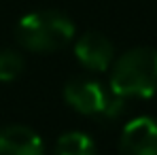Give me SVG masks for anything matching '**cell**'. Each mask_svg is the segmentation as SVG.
I'll list each match as a JSON object with an SVG mask.
<instances>
[{"instance_id": "6da1fadb", "label": "cell", "mask_w": 157, "mask_h": 155, "mask_svg": "<svg viewBox=\"0 0 157 155\" xmlns=\"http://www.w3.org/2000/svg\"><path fill=\"white\" fill-rule=\"evenodd\" d=\"M108 87L121 98H151L157 94V49L134 47L110 66Z\"/></svg>"}, {"instance_id": "7a4b0ae2", "label": "cell", "mask_w": 157, "mask_h": 155, "mask_svg": "<svg viewBox=\"0 0 157 155\" xmlns=\"http://www.w3.org/2000/svg\"><path fill=\"white\" fill-rule=\"evenodd\" d=\"M15 36L28 51L51 53L64 49L75 38V24L59 11H32L19 19Z\"/></svg>"}, {"instance_id": "3957f363", "label": "cell", "mask_w": 157, "mask_h": 155, "mask_svg": "<svg viewBox=\"0 0 157 155\" xmlns=\"http://www.w3.org/2000/svg\"><path fill=\"white\" fill-rule=\"evenodd\" d=\"M64 100L77 113L100 121H113L125 110V98L117 96L110 87H104L98 79L77 77L66 83Z\"/></svg>"}, {"instance_id": "277c9868", "label": "cell", "mask_w": 157, "mask_h": 155, "mask_svg": "<svg viewBox=\"0 0 157 155\" xmlns=\"http://www.w3.org/2000/svg\"><path fill=\"white\" fill-rule=\"evenodd\" d=\"M75 55L91 72H104L115 62V47L102 32H85L75 43Z\"/></svg>"}, {"instance_id": "5b68a950", "label": "cell", "mask_w": 157, "mask_h": 155, "mask_svg": "<svg viewBox=\"0 0 157 155\" xmlns=\"http://www.w3.org/2000/svg\"><path fill=\"white\" fill-rule=\"evenodd\" d=\"M121 155H157V119L136 117L123 128L119 138Z\"/></svg>"}, {"instance_id": "8992f818", "label": "cell", "mask_w": 157, "mask_h": 155, "mask_svg": "<svg viewBox=\"0 0 157 155\" xmlns=\"http://www.w3.org/2000/svg\"><path fill=\"white\" fill-rule=\"evenodd\" d=\"M0 155H45V142L32 128L13 123L0 130Z\"/></svg>"}, {"instance_id": "52a82bcc", "label": "cell", "mask_w": 157, "mask_h": 155, "mask_svg": "<svg viewBox=\"0 0 157 155\" xmlns=\"http://www.w3.org/2000/svg\"><path fill=\"white\" fill-rule=\"evenodd\" d=\"M53 155H98V149L85 132H66L57 138Z\"/></svg>"}, {"instance_id": "ba28073f", "label": "cell", "mask_w": 157, "mask_h": 155, "mask_svg": "<svg viewBox=\"0 0 157 155\" xmlns=\"http://www.w3.org/2000/svg\"><path fill=\"white\" fill-rule=\"evenodd\" d=\"M24 57L21 53L13 51V49H2L0 51V81L2 83H9V81H15L24 72Z\"/></svg>"}]
</instances>
